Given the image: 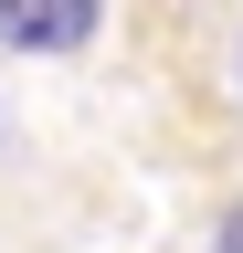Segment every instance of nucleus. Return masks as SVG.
Masks as SVG:
<instances>
[{
	"instance_id": "nucleus-2",
	"label": "nucleus",
	"mask_w": 243,
	"mask_h": 253,
	"mask_svg": "<svg viewBox=\"0 0 243 253\" xmlns=\"http://www.w3.org/2000/svg\"><path fill=\"white\" fill-rule=\"evenodd\" d=\"M222 253H243V211H233V221H222Z\"/></svg>"
},
{
	"instance_id": "nucleus-1",
	"label": "nucleus",
	"mask_w": 243,
	"mask_h": 253,
	"mask_svg": "<svg viewBox=\"0 0 243 253\" xmlns=\"http://www.w3.org/2000/svg\"><path fill=\"white\" fill-rule=\"evenodd\" d=\"M0 42L74 53V42H96V0H0Z\"/></svg>"
}]
</instances>
